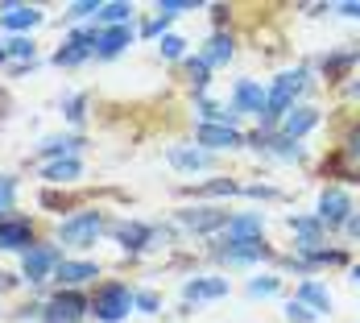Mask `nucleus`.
<instances>
[{"instance_id":"obj_1","label":"nucleus","mask_w":360,"mask_h":323,"mask_svg":"<svg viewBox=\"0 0 360 323\" xmlns=\"http://www.w3.org/2000/svg\"><path fill=\"white\" fill-rule=\"evenodd\" d=\"M302 83H307L302 67H294V71H282V75H278V83L269 87L265 112H261V129H265V133H269L278 120H286V112H290V104H294V96L302 91Z\"/></svg>"},{"instance_id":"obj_2","label":"nucleus","mask_w":360,"mask_h":323,"mask_svg":"<svg viewBox=\"0 0 360 323\" xmlns=\"http://www.w3.org/2000/svg\"><path fill=\"white\" fill-rule=\"evenodd\" d=\"M133 307H137V294L124 286V282H108V286L96 290V298H91V311H96L100 323H120Z\"/></svg>"},{"instance_id":"obj_3","label":"nucleus","mask_w":360,"mask_h":323,"mask_svg":"<svg viewBox=\"0 0 360 323\" xmlns=\"http://www.w3.org/2000/svg\"><path fill=\"white\" fill-rule=\"evenodd\" d=\"M104 232V215L100 212H75V215H67L63 224H58V236L67 241V245H96V236Z\"/></svg>"},{"instance_id":"obj_4","label":"nucleus","mask_w":360,"mask_h":323,"mask_svg":"<svg viewBox=\"0 0 360 323\" xmlns=\"http://www.w3.org/2000/svg\"><path fill=\"white\" fill-rule=\"evenodd\" d=\"M91 311V303L75 290H58L46 307H41V323H79L83 315Z\"/></svg>"},{"instance_id":"obj_5","label":"nucleus","mask_w":360,"mask_h":323,"mask_svg":"<svg viewBox=\"0 0 360 323\" xmlns=\"http://www.w3.org/2000/svg\"><path fill=\"white\" fill-rule=\"evenodd\" d=\"M96 46H100V34H96V30H79V34L67 37V46H58L54 63H58V67H79L83 58L96 54Z\"/></svg>"},{"instance_id":"obj_6","label":"nucleus","mask_w":360,"mask_h":323,"mask_svg":"<svg viewBox=\"0 0 360 323\" xmlns=\"http://www.w3.org/2000/svg\"><path fill=\"white\" fill-rule=\"evenodd\" d=\"M348 215H352V199H348V191L327 186L323 195H319V220H323V228H344Z\"/></svg>"},{"instance_id":"obj_7","label":"nucleus","mask_w":360,"mask_h":323,"mask_svg":"<svg viewBox=\"0 0 360 323\" xmlns=\"http://www.w3.org/2000/svg\"><path fill=\"white\" fill-rule=\"evenodd\" d=\"M0 249H34V224L25 215H4L0 220Z\"/></svg>"},{"instance_id":"obj_8","label":"nucleus","mask_w":360,"mask_h":323,"mask_svg":"<svg viewBox=\"0 0 360 323\" xmlns=\"http://www.w3.org/2000/svg\"><path fill=\"white\" fill-rule=\"evenodd\" d=\"M58 261H63V253L54 249V245H34V249L25 253V278H30L34 286L46 282V274H54Z\"/></svg>"},{"instance_id":"obj_9","label":"nucleus","mask_w":360,"mask_h":323,"mask_svg":"<svg viewBox=\"0 0 360 323\" xmlns=\"http://www.w3.org/2000/svg\"><path fill=\"white\" fill-rule=\"evenodd\" d=\"M216 257L219 261H228V265H249V261L269 257V249H265L261 241H219Z\"/></svg>"},{"instance_id":"obj_10","label":"nucleus","mask_w":360,"mask_h":323,"mask_svg":"<svg viewBox=\"0 0 360 323\" xmlns=\"http://www.w3.org/2000/svg\"><path fill=\"white\" fill-rule=\"evenodd\" d=\"M91 278H100V265L96 261H58V270H54V282L58 286H67V290H75V286H83V282H91Z\"/></svg>"},{"instance_id":"obj_11","label":"nucleus","mask_w":360,"mask_h":323,"mask_svg":"<svg viewBox=\"0 0 360 323\" xmlns=\"http://www.w3.org/2000/svg\"><path fill=\"white\" fill-rule=\"evenodd\" d=\"M37 21H41V13L30 8V4H4V13H0V30H8L17 37H25V30H34Z\"/></svg>"},{"instance_id":"obj_12","label":"nucleus","mask_w":360,"mask_h":323,"mask_svg":"<svg viewBox=\"0 0 360 323\" xmlns=\"http://www.w3.org/2000/svg\"><path fill=\"white\" fill-rule=\"evenodd\" d=\"M265 100H269V91L261 87V83H252V79H240L236 83V91H232V108L236 112H265Z\"/></svg>"},{"instance_id":"obj_13","label":"nucleus","mask_w":360,"mask_h":323,"mask_svg":"<svg viewBox=\"0 0 360 323\" xmlns=\"http://www.w3.org/2000/svg\"><path fill=\"white\" fill-rule=\"evenodd\" d=\"M331 166H335L344 179H360V125L348 133V141L340 145V153L331 158Z\"/></svg>"},{"instance_id":"obj_14","label":"nucleus","mask_w":360,"mask_h":323,"mask_svg":"<svg viewBox=\"0 0 360 323\" xmlns=\"http://www.w3.org/2000/svg\"><path fill=\"white\" fill-rule=\"evenodd\" d=\"M199 145H207V149H236V145H245V137L236 133V129H228V125H199Z\"/></svg>"},{"instance_id":"obj_15","label":"nucleus","mask_w":360,"mask_h":323,"mask_svg":"<svg viewBox=\"0 0 360 323\" xmlns=\"http://www.w3.org/2000/svg\"><path fill=\"white\" fill-rule=\"evenodd\" d=\"M179 224L186 232H216L228 224V215L216 212V208H199V212H179Z\"/></svg>"},{"instance_id":"obj_16","label":"nucleus","mask_w":360,"mask_h":323,"mask_svg":"<svg viewBox=\"0 0 360 323\" xmlns=\"http://www.w3.org/2000/svg\"><path fill=\"white\" fill-rule=\"evenodd\" d=\"M224 294H228V278H191V282L182 286L186 307L199 303V298H224Z\"/></svg>"},{"instance_id":"obj_17","label":"nucleus","mask_w":360,"mask_h":323,"mask_svg":"<svg viewBox=\"0 0 360 323\" xmlns=\"http://www.w3.org/2000/svg\"><path fill=\"white\" fill-rule=\"evenodd\" d=\"M153 236H158V232H153L149 224H120V228H116V241H120V249H124V253L149 249V245H153Z\"/></svg>"},{"instance_id":"obj_18","label":"nucleus","mask_w":360,"mask_h":323,"mask_svg":"<svg viewBox=\"0 0 360 323\" xmlns=\"http://www.w3.org/2000/svg\"><path fill=\"white\" fill-rule=\"evenodd\" d=\"M319 125V112L315 108H290L286 120H282V137H290V141H298L302 133H311Z\"/></svg>"},{"instance_id":"obj_19","label":"nucleus","mask_w":360,"mask_h":323,"mask_svg":"<svg viewBox=\"0 0 360 323\" xmlns=\"http://www.w3.org/2000/svg\"><path fill=\"white\" fill-rule=\"evenodd\" d=\"M290 228H294V232H298V245H294V249H311V245H323V220H319V215H315V220H311V215H290Z\"/></svg>"},{"instance_id":"obj_20","label":"nucleus","mask_w":360,"mask_h":323,"mask_svg":"<svg viewBox=\"0 0 360 323\" xmlns=\"http://www.w3.org/2000/svg\"><path fill=\"white\" fill-rule=\"evenodd\" d=\"M261 228H265L261 215H232V220L224 224L228 241H261Z\"/></svg>"},{"instance_id":"obj_21","label":"nucleus","mask_w":360,"mask_h":323,"mask_svg":"<svg viewBox=\"0 0 360 323\" xmlns=\"http://www.w3.org/2000/svg\"><path fill=\"white\" fill-rule=\"evenodd\" d=\"M133 42V25H116V30H104L100 34V46H96V54L100 58H116L124 46Z\"/></svg>"},{"instance_id":"obj_22","label":"nucleus","mask_w":360,"mask_h":323,"mask_svg":"<svg viewBox=\"0 0 360 323\" xmlns=\"http://www.w3.org/2000/svg\"><path fill=\"white\" fill-rule=\"evenodd\" d=\"M232 54H236V42H232V34H212L207 50H203V63H207V67H219V63H228Z\"/></svg>"},{"instance_id":"obj_23","label":"nucleus","mask_w":360,"mask_h":323,"mask_svg":"<svg viewBox=\"0 0 360 323\" xmlns=\"http://www.w3.org/2000/svg\"><path fill=\"white\" fill-rule=\"evenodd\" d=\"M83 175V166H79V158H58V162H46L41 166V179H50V182H71Z\"/></svg>"},{"instance_id":"obj_24","label":"nucleus","mask_w":360,"mask_h":323,"mask_svg":"<svg viewBox=\"0 0 360 323\" xmlns=\"http://www.w3.org/2000/svg\"><path fill=\"white\" fill-rule=\"evenodd\" d=\"M96 21H100V25H108V30H116V25H133V4H120V0L100 4Z\"/></svg>"},{"instance_id":"obj_25","label":"nucleus","mask_w":360,"mask_h":323,"mask_svg":"<svg viewBox=\"0 0 360 323\" xmlns=\"http://www.w3.org/2000/svg\"><path fill=\"white\" fill-rule=\"evenodd\" d=\"M170 162H174L179 170H203V166H212V153H203V149H182V145H174V149H170Z\"/></svg>"},{"instance_id":"obj_26","label":"nucleus","mask_w":360,"mask_h":323,"mask_svg":"<svg viewBox=\"0 0 360 323\" xmlns=\"http://www.w3.org/2000/svg\"><path fill=\"white\" fill-rule=\"evenodd\" d=\"M298 303H311L315 311H331V294H327L319 282H311V278H307V282H302V290H298Z\"/></svg>"},{"instance_id":"obj_27","label":"nucleus","mask_w":360,"mask_h":323,"mask_svg":"<svg viewBox=\"0 0 360 323\" xmlns=\"http://www.w3.org/2000/svg\"><path fill=\"white\" fill-rule=\"evenodd\" d=\"M79 145H83L79 137H50V141L41 145V153L58 162V158H75V153H79Z\"/></svg>"},{"instance_id":"obj_28","label":"nucleus","mask_w":360,"mask_h":323,"mask_svg":"<svg viewBox=\"0 0 360 323\" xmlns=\"http://www.w3.org/2000/svg\"><path fill=\"white\" fill-rule=\"evenodd\" d=\"M352 63H356V50H352V54H331V58H323V71L331 75V79H340Z\"/></svg>"},{"instance_id":"obj_29","label":"nucleus","mask_w":360,"mask_h":323,"mask_svg":"<svg viewBox=\"0 0 360 323\" xmlns=\"http://www.w3.org/2000/svg\"><path fill=\"white\" fill-rule=\"evenodd\" d=\"M236 191H240V186H236L232 179H216V182H203V186H195L191 195H236Z\"/></svg>"},{"instance_id":"obj_30","label":"nucleus","mask_w":360,"mask_h":323,"mask_svg":"<svg viewBox=\"0 0 360 323\" xmlns=\"http://www.w3.org/2000/svg\"><path fill=\"white\" fill-rule=\"evenodd\" d=\"M4 50H8L13 58H30V63H34V42H30V37H8Z\"/></svg>"},{"instance_id":"obj_31","label":"nucleus","mask_w":360,"mask_h":323,"mask_svg":"<svg viewBox=\"0 0 360 323\" xmlns=\"http://www.w3.org/2000/svg\"><path fill=\"white\" fill-rule=\"evenodd\" d=\"M186 75H191V83H195L199 91L207 87V63H203V58H186Z\"/></svg>"},{"instance_id":"obj_32","label":"nucleus","mask_w":360,"mask_h":323,"mask_svg":"<svg viewBox=\"0 0 360 323\" xmlns=\"http://www.w3.org/2000/svg\"><path fill=\"white\" fill-rule=\"evenodd\" d=\"M286 315L294 323H315V311H311L307 303H298V298H290V303H286Z\"/></svg>"},{"instance_id":"obj_33","label":"nucleus","mask_w":360,"mask_h":323,"mask_svg":"<svg viewBox=\"0 0 360 323\" xmlns=\"http://www.w3.org/2000/svg\"><path fill=\"white\" fill-rule=\"evenodd\" d=\"M182 50H186V42L179 34H162V58H182Z\"/></svg>"},{"instance_id":"obj_34","label":"nucleus","mask_w":360,"mask_h":323,"mask_svg":"<svg viewBox=\"0 0 360 323\" xmlns=\"http://www.w3.org/2000/svg\"><path fill=\"white\" fill-rule=\"evenodd\" d=\"M13 199H17V179L0 175V212H8V208H13Z\"/></svg>"},{"instance_id":"obj_35","label":"nucleus","mask_w":360,"mask_h":323,"mask_svg":"<svg viewBox=\"0 0 360 323\" xmlns=\"http://www.w3.org/2000/svg\"><path fill=\"white\" fill-rule=\"evenodd\" d=\"M274 290H278V278H252L249 282L252 298H265V294H274Z\"/></svg>"},{"instance_id":"obj_36","label":"nucleus","mask_w":360,"mask_h":323,"mask_svg":"<svg viewBox=\"0 0 360 323\" xmlns=\"http://www.w3.org/2000/svg\"><path fill=\"white\" fill-rule=\"evenodd\" d=\"M96 13H100V4H96V0H83V4H71V8H67V17H71V21H83V17H96Z\"/></svg>"},{"instance_id":"obj_37","label":"nucleus","mask_w":360,"mask_h":323,"mask_svg":"<svg viewBox=\"0 0 360 323\" xmlns=\"http://www.w3.org/2000/svg\"><path fill=\"white\" fill-rule=\"evenodd\" d=\"M191 8H195L191 0H162L158 4V13H166V17H179V13H191Z\"/></svg>"},{"instance_id":"obj_38","label":"nucleus","mask_w":360,"mask_h":323,"mask_svg":"<svg viewBox=\"0 0 360 323\" xmlns=\"http://www.w3.org/2000/svg\"><path fill=\"white\" fill-rule=\"evenodd\" d=\"M83 108H87V96H71V100H67V120H71V125L83 120Z\"/></svg>"},{"instance_id":"obj_39","label":"nucleus","mask_w":360,"mask_h":323,"mask_svg":"<svg viewBox=\"0 0 360 323\" xmlns=\"http://www.w3.org/2000/svg\"><path fill=\"white\" fill-rule=\"evenodd\" d=\"M137 311H141V315H153V311H158V294H153V290H141V294H137Z\"/></svg>"},{"instance_id":"obj_40","label":"nucleus","mask_w":360,"mask_h":323,"mask_svg":"<svg viewBox=\"0 0 360 323\" xmlns=\"http://www.w3.org/2000/svg\"><path fill=\"white\" fill-rule=\"evenodd\" d=\"M166 25H170V17H166V13H162V17H153V21H149V25H145L141 34H145V37H158V34H162V30H166Z\"/></svg>"},{"instance_id":"obj_41","label":"nucleus","mask_w":360,"mask_h":323,"mask_svg":"<svg viewBox=\"0 0 360 323\" xmlns=\"http://www.w3.org/2000/svg\"><path fill=\"white\" fill-rule=\"evenodd\" d=\"M344 228H348V236H356V241H360V212L348 215V224H344Z\"/></svg>"},{"instance_id":"obj_42","label":"nucleus","mask_w":360,"mask_h":323,"mask_svg":"<svg viewBox=\"0 0 360 323\" xmlns=\"http://www.w3.org/2000/svg\"><path fill=\"white\" fill-rule=\"evenodd\" d=\"M340 17H356L360 21V4H340Z\"/></svg>"},{"instance_id":"obj_43","label":"nucleus","mask_w":360,"mask_h":323,"mask_svg":"<svg viewBox=\"0 0 360 323\" xmlns=\"http://www.w3.org/2000/svg\"><path fill=\"white\" fill-rule=\"evenodd\" d=\"M17 286V278H13V274H0V294H4V290H13Z\"/></svg>"},{"instance_id":"obj_44","label":"nucleus","mask_w":360,"mask_h":323,"mask_svg":"<svg viewBox=\"0 0 360 323\" xmlns=\"http://www.w3.org/2000/svg\"><path fill=\"white\" fill-rule=\"evenodd\" d=\"M348 96H352V100H360V79H356V83H348Z\"/></svg>"},{"instance_id":"obj_45","label":"nucleus","mask_w":360,"mask_h":323,"mask_svg":"<svg viewBox=\"0 0 360 323\" xmlns=\"http://www.w3.org/2000/svg\"><path fill=\"white\" fill-rule=\"evenodd\" d=\"M352 282H360V265H352Z\"/></svg>"},{"instance_id":"obj_46","label":"nucleus","mask_w":360,"mask_h":323,"mask_svg":"<svg viewBox=\"0 0 360 323\" xmlns=\"http://www.w3.org/2000/svg\"><path fill=\"white\" fill-rule=\"evenodd\" d=\"M0 63H8V50H4V46H0Z\"/></svg>"}]
</instances>
